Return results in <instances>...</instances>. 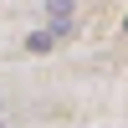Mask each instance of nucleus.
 Masks as SVG:
<instances>
[{"mask_svg": "<svg viewBox=\"0 0 128 128\" xmlns=\"http://www.w3.org/2000/svg\"><path fill=\"white\" fill-rule=\"evenodd\" d=\"M46 16H51V31L62 36H72V16H77V0H46Z\"/></svg>", "mask_w": 128, "mask_h": 128, "instance_id": "obj_1", "label": "nucleus"}, {"mask_svg": "<svg viewBox=\"0 0 128 128\" xmlns=\"http://www.w3.org/2000/svg\"><path fill=\"white\" fill-rule=\"evenodd\" d=\"M51 46H56V31L51 26H41L36 36H26V51H51Z\"/></svg>", "mask_w": 128, "mask_h": 128, "instance_id": "obj_2", "label": "nucleus"}, {"mask_svg": "<svg viewBox=\"0 0 128 128\" xmlns=\"http://www.w3.org/2000/svg\"><path fill=\"white\" fill-rule=\"evenodd\" d=\"M0 128H5V123H0Z\"/></svg>", "mask_w": 128, "mask_h": 128, "instance_id": "obj_3", "label": "nucleus"}]
</instances>
